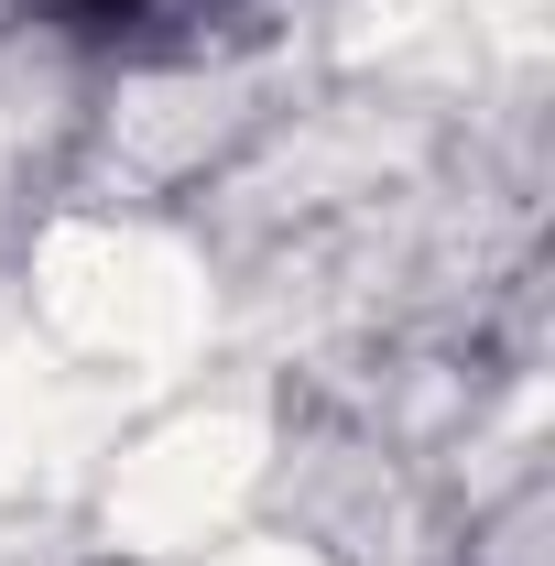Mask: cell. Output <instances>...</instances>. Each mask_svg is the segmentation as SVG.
Masks as SVG:
<instances>
[{
    "mask_svg": "<svg viewBox=\"0 0 555 566\" xmlns=\"http://www.w3.org/2000/svg\"><path fill=\"white\" fill-rule=\"evenodd\" d=\"M33 33H55V44H98V55H142V44H186V33H208L229 22L240 0H11Z\"/></svg>",
    "mask_w": 555,
    "mask_h": 566,
    "instance_id": "cell-1",
    "label": "cell"
}]
</instances>
